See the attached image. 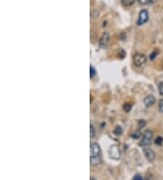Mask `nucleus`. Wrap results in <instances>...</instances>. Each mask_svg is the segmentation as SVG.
<instances>
[{"label":"nucleus","instance_id":"obj_18","mask_svg":"<svg viewBox=\"0 0 163 180\" xmlns=\"http://www.w3.org/2000/svg\"><path fill=\"white\" fill-rule=\"evenodd\" d=\"M162 142H163V138H162L161 136L156 137V139H155V144H157V145H161Z\"/></svg>","mask_w":163,"mask_h":180},{"label":"nucleus","instance_id":"obj_22","mask_svg":"<svg viewBox=\"0 0 163 180\" xmlns=\"http://www.w3.org/2000/svg\"><path fill=\"white\" fill-rule=\"evenodd\" d=\"M90 180H96V179H95V178H94L93 176H92V177L90 178Z\"/></svg>","mask_w":163,"mask_h":180},{"label":"nucleus","instance_id":"obj_4","mask_svg":"<svg viewBox=\"0 0 163 180\" xmlns=\"http://www.w3.org/2000/svg\"><path fill=\"white\" fill-rule=\"evenodd\" d=\"M108 153H109L110 158L113 160H119L121 158V150H120V148L117 145H112L109 147Z\"/></svg>","mask_w":163,"mask_h":180},{"label":"nucleus","instance_id":"obj_17","mask_svg":"<svg viewBox=\"0 0 163 180\" xmlns=\"http://www.w3.org/2000/svg\"><path fill=\"white\" fill-rule=\"evenodd\" d=\"M159 111L160 113H163V99H160L159 102Z\"/></svg>","mask_w":163,"mask_h":180},{"label":"nucleus","instance_id":"obj_16","mask_svg":"<svg viewBox=\"0 0 163 180\" xmlns=\"http://www.w3.org/2000/svg\"><path fill=\"white\" fill-rule=\"evenodd\" d=\"M138 125H139L140 128H144L146 126V121H145V120H143V119H141L139 121V123H138Z\"/></svg>","mask_w":163,"mask_h":180},{"label":"nucleus","instance_id":"obj_1","mask_svg":"<svg viewBox=\"0 0 163 180\" xmlns=\"http://www.w3.org/2000/svg\"><path fill=\"white\" fill-rule=\"evenodd\" d=\"M90 162L92 166H97L102 163L101 158V147L98 143H92L91 144V156H90Z\"/></svg>","mask_w":163,"mask_h":180},{"label":"nucleus","instance_id":"obj_14","mask_svg":"<svg viewBox=\"0 0 163 180\" xmlns=\"http://www.w3.org/2000/svg\"><path fill=\"white\" fill-rule=\"evenodd\" d=\"M94 136H95V130H94L93 126L91 124V126H90V137H91V138H93Z\"/></svg>","mask_w":163,"mask_h":180},{"label":"nucleus","instance_id":"obj_3","mask_svg":"<svg viewBox=\"0 0 163 180\" xmlns=\"http://www.w3.org/2000/svg\"><path fill=\"white\" fill-rule=\"evenodd\" d=\"M147 62V56L142 53H135L133 56V64L137 67H142Z\"/></svg>","mask_w":163,"mask_h":180},{"label":"nucleus","instance_id":"obj_19","mask_svg":"<svg viewBox=\"0 0 163 180\" xmlns=\"http://www.w3.org/2000/svg\"><path fill=\"white\" fill-rule=\"evenodd\" d=\"M156 56H157V52H152L150 56V60H153Z\"/></svg>","mask_w":163,"mask_h":180},{"label":"nucleus","instance_id":"obj_12","mask_svg":"<svg viewBox=\"0 0 163 180\" xmlns=\"http://www.w3.org/2000/svg\"><path fill=\"white\" fill-rule=\"evenodd\" d=\"M122 107H123V110L125 112H130V109H132V106L130 105V104H129V103H126V104H123Z\"/></svg>","mask_w":163,"mask_h":180},{"label":"nucleus","instance_id":"obj_9","mask_svg":"<svg viewBox=\"0 0 163 180\" xmlns=\"http://www.w3.org/2000/svg\"><path fill=\"white\" fill-rule=\"evenodd\" d=\"M136 0H121V3L125 7H130L135 3Z\"/></svg>","mask_w":163,"mask_h":180},{"label":"nucleus","instance_id":"obj_2","mask_svg":"<svg viewBox=\"0 0 163 180\" xmlns=\"http://www.w3.org/2000/svg\"><path fill=\"white\" fill-rule=\"evenodd\" d=\"M152 138H153V133L151 130H146L143 135L140 141V146H143V147H147L149 146L151 142H152Z\"/></svg>","mask_w":163,"mask_h":180},{"label":"nucleus","instance_id":"obj_21","mask_svg":"<svg viewBox=\"0 0 163 180\" xmlns=\"http://www.w3.org/2000/svg\"><path fill=\"white\" fill-rule=\"evenodd\" d=\"M132 136H133L134 138H138L139 136H141V133L139 134V132H135V133L132 135Z\"/></svg>","mask_w":163,"mask_h":180},{"label":"nucleus","instance_id":"obj_11","mask_svg":"<svg viewBox=\"0 0 163 180\" xmlns=\"http://www.w3.org/2000/svg\"><path fill=\"white\" fill-rule=\"evenodd\" d=\"M113 133H114L115 135H117V136H120V135H121V134H122V128H121L120 126H117V127L114 128V130H113Z\"/></svg>","mask_w":163,"mask_h":180},{"label":"nucleus","instance_id":"obj_8","mask_svg":"<svg viewBox=\"0 0 163 180\" xmlns=\"http://www.w3.org/2000/svg\"><path fill=\"white\" fill-rule=\"evenodd\" d=\"M155 101H156V98H155V97L153 95H148V96H146L144 98L143 104L145 105V106L150 107V106H151L154 105Z\"/></svg>","mask_w":163,"mask_h":180},{"label":"nucleus","instance_id":"obj_20","mask_svg":"<svg viewBox=\"0 0 163 180\" xmlns=\"http://www.w3.org/2000/svg\"><path fill=\"white\" fill-rule=\"evenodd\" d=\"M133 180H143L141 175H136L133 178Z\"/></svg>","mask_w":163,"mask_h":180},{"label":"nucleus","instance_id":"obj_10","mask_svg":"<svg viewBox=\"0 0 163 180\" xmlns=\"http://www.w3.org/2000/svg\"><path fill=\"white\" fill-rule=\"evenodd\" d=\"M139 1V3L141 4V5H150V4H152L155 0H138Z\"/></svg>","mask_w":163,"mask_h":180},{"label":"nucleus","instance_id":"obj_13","mask_svg":"<svg viewBox=\"0 0 163 180\" xmlns=\"http://www.w3.org/2000/svg\"><path fill=\"white\" fill-rule=\"evenodd\" d=\"M158 90L160 96H163V81L159 82L158 85Z\"/></svg>","mask_w":163,"mask_h":180},{"label":"nucleus","instance_id":"obj_5","mask_svg":"<svg viewBox=\"0 0 163 180\" xmlns=\"http://www.w3.org/2000/svg\"><path fill=\"white\" fill-rule=\"evenodd\" d=\"M148 20H149V12L146 9H142L139 14V18L137 21V24L139 26H142L145 23H147Z\"/></svg>","mask_w":163,"mask_h":180},{"label":"nucleus","instance_id":"obj_15","mask_svg":"<svg viewBox=\"0 0 163 180\" xmlns=\"http://www.w3.org/2000/svg\"><path fill=\"white\" fill-rule=\"evenodd\" d=\"M94 76H96V70L94 69V68L92 66L90 67V76L91 78H92Z\"/></svg>","mask_w":163,"mask_h":180},{"label":"nucleus","instance_id":"obj_7","mask_svg":"<svg viewBox=\"0 0 163 180\" xmlns=\"http://www.w3.org/2000/svg\"><path fill=\"white\" fill-rule=\"evenodd\" d=\"M143 153H144V156H145V158L148 161L152 162L155 159V153L151 148H149V147L143 148Z\"/></svg>","mask_w":163,"mask_h":180},{"label":"nucleus","instance_id":"obj_6","mask_svg":"<svg viewBox=\"0 0 163 180\" xmlns=\"http://www.w3.org/2000/svg\"><path fill=\"white\" fill-rule=\"evenodd\" d=\"M110 38H111V37H110V34L108 33V32H104L103 35H102V37H101V38H100V40H99V46L101 47V48H106V46H108V44H109V42H110Z\"/></svg>","mask_w":163,"mask_h":180}]
</instances>
